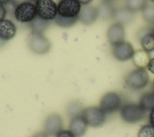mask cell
<instances>
[{
	"label": "cell",
	"mask_w": 154,
	"mask_h": 137,
	"mask_svg": "<svg viewBox=\"0 0 154 137\" xmlns=\"http://www.w3.org/2000/svg\"><path fill=\"white\" fill-rule=\"evenodd\" d=\"M150 81L149 74L144 68H137L129 72L125 79L126 85L131 89L139 90L146 87Z\"/></svg>",
	"instance_id": "1"
},
{
	"label": "cell",
	"mask_w": 154,
	"mask_h": 137,
	"mask_svg": "<svg viewBox=\"0 0 154 137\" xmlns=\"http://www.w3.org/2000/svg\"><path fill=\"white\" fill-rule=\"evenodd\" d=\"M78 1L81 3V5H87L93 1V0H78Z\"/></svg>",
	"instance_id": "31"
},
{
	"label": "cell",
	"mask_w": 154,
	"mask_h": 137,
	"mask_svg": "<svg viewBox=\"0 0 154 137\" xmlns=\"http://www.w3.org/2000/svg\"><path fill=\"white\" fill-rule=\"evenodd\" d=\"M63 121L58 114H52L45 120L44 128L45 132L49 135H56L63 129Z\"/></svg>",
	"instance_id": "11"
},
{
	"label": "cell",
	"mask_w": 154,
	"mask_h": 137,
	"mask_svg": "<svg viewBox=\"0 0 154 137\" xmlns=\"http://www.w3.org/2000/svg\"><path fill=\"white\" fill-rule=\"evenodd\" d=\"M147 5V0H126V7L134 12L141 11Z\"/></svg>",
	"instance_id": "23"
},
{
	"label": "cell",
	"mask_w": 154,
	"mask_h": 137,
	"mask_svg": "<svg viewBox=\"0 0 154 137\" xmlns=\"http://www.w3.org/2000/svg\"><path fill=\"white\" fill-rule=\"evenodd\" d=\"M99 18L103 20H108L114 19L116 8L112 4L102 2L97 7Z\"/></svg>",
	"instance_id": "17"
},
{
	"label": "cell",
	"mask_w": 154,
	"mask_h": 137,
	"mask_svg": "<svg viewBox=\"0 0 154 137\" xmlns=\"http://www.w3.org/2000/svg\"><path fill=\"white\" fill-rule=\"evenodd\" d=\"M108 41L113 46L123 41L125 38V29L124 26L117 22L111 24L106 31Z\"/></svg>",
	"instance_id": "10"
},
{
	"label": "cell",
	"mask_w": 154,
	"mask_h": 137,
	"mask_svg": "<svg viewBox=\"0 0 154 137\" xmlns=\"http://www.w3.org/2000/svg\"><path fill=\"white\" fill-rule=\"evenodd\" d=\"M140 106L145 111H151L154 108V93L147 92L144 93L140 99Z\"/></svg>",
	"instance_id": "20"
},
{
	"label": "cell",
	"mask_w": 154,
	"mask_h": 137,
	"mask_svg": "<svg viewBox=\"0 0 154 137\" xmlns=\"http://www.w3.org/2000/svg\"><path fill=\"white\" fill-rule=\"evenodd\" d=\"M152 2H153V3H154V0H150Z\"/></svg>",
	"instance_id": "36"
},
{
	"label": "cell",
	"mask_w": 154,
	"mask_h": 137,
	"mask_svg": "<svg viewBox=\"0 0 154 137\" xmlns=\"http://www.w3.org/2000/svg\"><path fill=\"white\" fill-rule=\"evenodd\" d=\"M28 45L32 52L38 55L48 53L51 47L50 41L43 34L32 32L28 37Z\"/></svg>",
	"instance_id": "3"
},
{
	"label": "cell",
	"mask_w": 154,
	"mask_h": 137,
	"mask_svg": "<svg viewBox=\"0 0 154 137\" xmlns=\"http://www.w3.org/2000/svg\"><path fill=\"white\" fill-rule=\"evenodd\" d=\"M141 14L147 23L154 25V5H147L141 10Z\"/></svg>",
	"instance_id": "24"
},
{
	"label": "cell",
	"mask_w": 154,
	"mask_h": 137,
	"mask_svg": "<svg viewBox=\"0 0 154 137\" xmlns=\"http://www.w3.org/2000/svg\"><path fill=\"white\" fill-rule=\"evenodd\" d=\"M12 0H0V4L2 5H6L7 4H9Z\"/></svg>",
	"instance_id": "32"
},
{
	"label": "cell",
	"mask_w": 154,
	"mask_h": 137,
	"mask_svg": "<svg viewBox=\"0 0 154 137\" xmlns=\"http://www.w3.org/2000/svg\"><path fill=\"white\" fill-rule=\"evenodd\" d=\"M149 121L150 124L154 127V108L150 111L149 115Z\"/></svg>",
	"instance_id": "29"
},
{
	"label": "cell",
	"mask_w": 154,
	"mask_h": 137,
	"mask_svg": "<svg viewBox=\"0 0 154 137\" xmlns=\"http://www.w3.org/2000/svg\"><path fill=\"white\" fill-rule=\"evenodd\" d=\"M122 99L116 92L111 91L105 94L101 98L99 108L105 114H110L117 111L121 106Z\"/></svg>",
	"instance_id": "5"
},
{
	"label": "cell",
	"mask_w": 154,
	"mask_h": 137,
	"mask_svg": "<svg viewBox=\"0 0 154 137\" xmlns=\"http://www.w3.org/2000/svg\"><path fill=\"white\" fill-rule=\"evenodd\" d=\"M31 1H36L37 0H31Z\"/></svg>",
	"instance_id": "37"
},
{
	"label": "cell",
	"mask_w": 154,
	"mask_h": 137,
	"mask_svg": "<svg viewBox=\"0 0 154 137\" xmlns=\"http://www.w3.org/2000/svg\"><path fill=\"white\" fill-rule=\"evenodd\" d=\"M56 137H76L70 130H61L56 134Z\"/></svg>",
	"instance_id": "26"
},
{
	"label": "cell",
	"mask_w": 154,
	"mask_h": 137,
	"mask_svg": "<svg viewBox=\"0 0 154 137\" xmlns=\"http://www.w3.org/2000/svg\"><path fill=\"white\" fill-rule=\"evenodd\" d=\"M83 110L81 103L78 101H74L69 105L67 108V113L69 117L72 118L81 115Z\"/></svg>",
	"instance_id": "22"
},
{
	"label": "cell",
	"mask_w": 154,
	"mask_h": 137,
	"mask_svg": "<svg viewBox=\"0 0 154 137\" xmlns=\"http://www.w3.org/2000/svg\"><path fill=\"white\" fill-rule=\"evenodd\" d=\"M81 4L78 0H60L57 5L58 14L67 18L78 17Z\"/></svg>",
	"instance_id": "8"
},
{
	"label": "cell",
	"mask_w": 154,
	"mask_h": 137,
	"mask_svg": "<svg viewBox=\"0 0 154 137\" xmlns=\"http://www.w3.org/2000/svg\"><path fill=\"white\" fill-rule=\"evenodd\" d=\"M88 126L97 127L103 124L106 120V114L99 108L90 106L84 109L81 114Z\"/></svg>",
	"instance_id": "6"
},
{
	"label": "cell",
	"mask_w": 154,
	"mask_h": 137,
	"mask_svg": "<svg viewBox=\"0 0 154 137\" xmlns=\"http://www.w3.org/2000/svg\"><path fill=\"white\" fill-rule=\"evenodd\" d=\"M14 14L20 22H31L37 16L35 5L28 1L22 2L16 7Z\"/></svg>",
	"instance_id": "4"
},
{
	"label": "cell",
	"mask_w": 154,
	"mask_h": 137,
	"mask_svg": "<svg viewBox=\"0 0 154 137\" xmlns=\"http://www.w3.org/2000/svg\"><path fill=\"white\" fill-rule=\"evenodd\" d=\"M17 28L15 24L9 19L0 21V38L3 40L12 39L16 35Z\"/></svg>",
	"instance_id": "16"
},
{
	"label": "cell",
	"mask_w": 154,
	"mask_h": 137,
	"mask_svg": "<svg viewBox=\"0 0 154 137\" xmlns=\"http://www.w3.org/2000/svg\"><path fill=\"white\" fill-rule=\"evenodd\" d=\"M99 18L97 7L91 5H84L81 7L78 16V20L84 25H90Z\"/></svg>",
	"instance_id": "13"
},
{
	"label": "cell",
	"mask_w": 154,
	"mask_h": 137,
	"mask_svg": "<svg viewBox=\"0 0 154 137\" xmlns=\"http://www.w3.org/2000/svg\"><path fill=\"white\" fill-rule=\"evenodd\" d=\"M138 137H154V127L150 124L142 126L138 131Z\"/></svg>",
	"instance_id": "25"
},
{
	"label": "cell",
	"mask_w": 154,
	"mask_h": 137,
	"mask_svg": "<svg viewBox=\"0 0 154 137\" xmlns=\"http://www.w3.org/2000/svg\"><path fill=\"white\" fill-rule=\"evenodd\" d=\"M78 20V17L73 18H67L62 17L57 14L54 19V22L57 25L63 28H69L74 25Z\"/></svg>",
	"instance_id": "21"
},
{
	"label": "cell",
	"mask_w": 154,
	"mask_h": 137,
	"mask_svg": "<svg viewBox=\"0 0 154 137\" xmlns=\"http://www.w3.org/2000/svg\"><path fill=\"white\" fill-rule=\"evenodd\" d=\"M150 58L149 53L146 52L143 49H140L135 51L132 59L134 65H135L138 68H145Z\"/></svg>",
	"instance_id": "18"
},
{
	"label": "cell",
	"mask_w": 154,
	"mask_h": 137,
	"mask_svg": "<svg viewBox=\"0 0 154 137\" xmlns=\"http://www.w3.org/2000/svg\"><path fill=\"white\" fill-rule=\"evenodd\" d=\"M152 92H153L154 93V81L152 84Z\"/></svg>",
	"instance_id": "34"
},
{
	"label": "cell",
	"mask_w": 154,
	"mask_h": 137,
	"mask_svg": "<svg viewBox=\"0 0 154 137\" xmlns=\"http://www.w3.org/2000/svg\"><path fill=\"white\" fill-rule=\"evenodd\" d=\"M138 38L140 43L144 50L150 53L154 51V34L152 28H144L140 30Z\"/></svg>",
	"instance_id": "12"
},
{
	"label": "cell",
	"mask_w": 154,
	"mask_h": 137,
	"mask_svg": "<svg viewBox=\"0 0 154 137\" xmlns=\"http://www.w3.org/2000/svg\"><path fill=\"white\" fill-rule=\"evenodd\" d=\"M112 53L115 59L117 61L123 62L132 58L135 50L131 43L125 40L113 46Z\"/></svg>",
	"instance_id": "9"
},
{
	"label": "cell",
	"mask_w": 154,
	"mask_h": 137,
	"mask_svg": "<svg viewBox=\"0 0 154 137\" xmlns=\"http://www.w3.org/2000/svg\"><path fill=\"white\" fill-rule=\"evenodd\" d=\"M148 70L154 75V57L151 58L147 65Z\"/></svg>",
	"instance_id": "27"
},
{
	"label": "cell",
	"mask_w": 154,
	"mask_h": 137,
	"mask_svg": "<svg viewBox=\"0 0 154 137\" xmlns=\"http://www.w3.org/2000/svg\"><path fill=\"white\" fill-rule=\"evenodd\" d=\"M7 14V10L4 5L0 4V21L4 19Z\"/></svg>",
	"instance_id": "28"
},
{
	"label": "cell",
	"mask_w": 154,
	"mask_h": 137,
	"mask_svg": "<svg viewBox=\"0 0 154 137\" xmlns=\"http://www.w3.org/2000/svg\"><path fill=\"white\" fill-rule=\"evenodd\" d=\"M152 32L154 34V26L153 28H152Z\"/></svg>",
	"instance_id": "35"
},
{
	"label": "cell",
	"mask_w": 154,
	"mask_h": 137,
	"mask_svg": "<svg viewBox=\"0 0 154 137\" xmlns=\"http://www.w3.org/2000/svg\"><path fill=\"white\" fill-rule=\"evenodd\" d=\"M116 0H102V2H105V3H109V4H112L113 2H114Z\"/></svg>",
	"instance_id": "33"
},
{
	"label": "cell",
	"mask_w": 154,
	"mask_h": 137,
	"mask_svg": "<svg viewBox=\"0 0 154 137\" xmlns=\"http://www.w3.org/2000/svg\"><path fill=\"white\" fill-rule=\"evenodd\" d=\"M34 137H48V134L46 132H38Z\"/></svg>",
	"instance_id": "30"
},
{
	"label": "cell",
	"mask_w": 154,
	"mask_h": 137,
	"mask_svg": "<svg viewBox=\"0 0 154 137\" xmlns=\"http://www.w3.org/2000/svg\"><path fill=\"white\" fill-rule=\"evenodd\" d=\"M145 111L136 103H127L123 105L120 111V115L126 123L135 124L141 121L145 116Z\"/></svg>",
	"instance_id": "2"
},
{
	"label": "cell",
	"mask_w": 154,
	"mask_h": 137,
	"mask_svg": "<svg viewBox=\"0 0 154 137\" xmlns=\"http://www.w3.org/2000/svg\"><path fill=\"white\" fill-rule=\"evenodd\" d=\"M87 126V123L81 115L71 118L69 124V130L76 137H81L85 133Z\"/></svg>",
	"instance_id": "14"
},
{
	"label": "cell",
	"mask_w": 154,
	"mask_h": 137,
	"mask_svg": "<svg viewBox=\"0 0 154 137\" xmlns=\"http://www.w3.org/2000/svg\"><path fill=\"white\" fill-rule=\"evenodd\" d=\"M135 12L131 11L126 6L116 8L114 19L116 22L122 25H128L133 22L135 19Z\"/></svg>",
	"instance_id": "15"
},
{
	"label": "cell",
	"mask_w": 154,
	"mask_h": 137,
	"mask_svg": "<svg viewBox=\"0 0 154 137\" xmlns=\"http://www.w3.org/2000/svg\"><path fill=\"white\" fill-rule=\"evenodd\" d=\"M29 25L32 32L43 34L49 25V21L37 16L29 22Z\"/></svg>",
	"instance_id": "19"
},
{
	"label": "cell",
	"mask_w": 154,
	"mask_h": 137,
	"mask_svg": "<svg viewBox=\"0 0 154 137\" xmlns=\"http://www.w3.org/2000/svg\"><path fill=\"white\" fill-rule=\"evenodd\" d=\"M35 5L37 16L45 20H54L58 14L57 5L54 0H37Z\"/></svg>",
	"instance_id": "7"
}]
</instances>
